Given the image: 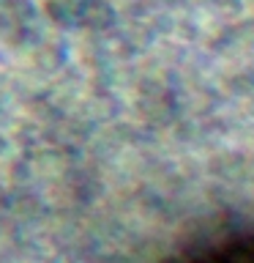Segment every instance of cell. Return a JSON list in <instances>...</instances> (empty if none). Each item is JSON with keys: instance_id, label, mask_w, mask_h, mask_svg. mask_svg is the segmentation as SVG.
<instances>
[{"instance_id": "cell-1", "label": "cell", "mask_w": 254, "mask_h": 263, "mask_svg": "<svg viewBox=\"0 0 254 263\" xmlns=\"http://www.w3.org/2000/svg\"><path fill=\"white\" fill-rule=\"evenodd\" d=\"M180 263H254V230H241L197 247Z\"/></svg>"}]
</instances>
